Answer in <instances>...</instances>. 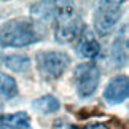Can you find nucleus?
Wrapping results in <instances>:
<instances>
[{"label":"nucleus","mask_w":129,"mask_h":129,"mask_svg":"<svg viewBox=\"0 0 129 129\" xmlns=\"http://www.w3.org/2000/svg\"><path fill=\"white\" fill-rule=\"evenodd\" d=\"M0 129H30V116L26 112L0 115Z\"/></svg>","instance_id":"9"},{"label":"nucleus","mask_w":129,"mask_h":129,"mask_svg":"<svg viewBox=\"0 0 129 129\" xmlns=\"http://www.w3.org/2000/svg\"><path fill=\"white\" fill-rule=\"evenodd\" d=\"M16 94H18L16 80H14L11 75H8V73L0 72V97L10 101V99H13Z\"/></svg>","instance_id":"12"},{"label":"nucleus","mask_w":129,"mask_h":129,"mask_svg":"<svg viewBox=\"0 0 129 129\" xmlns=\"http://www.w3.org/2000/svg\"><path fill=\"white\" fill-rule=\"evenodd\" d=\"M110 56H112V61L115 66H124L127 62V38L126 35H120L118 38H115L112 43V48H110Z\"/></svg>","instance_id":"10"},{"label":"nucleus","mask_w":129,"mask_h":129,"mask_svg":"<svg viewBox=\"0 0 129 129\" xmlns=\"http://www.w3.org/2000/svg\"><path fill=\"white\" fill-rule=\"evenodd\" d=\"M54 129H73V127L69 126V124H66V123H59V127L54 126Z\"/></svg>","instance_id":"15"},{"label":"nucleus","mask_w":129,"mask_h":129,"mask_svg":"<svg viewBox=\"0 0 129 129\" xmlns=\"http://www.w3.org/2000/svg\"><path fill=\"white\" fill-rule=\"evenodd\" d=\"M5 66L14 72H26L30 67V59L26 54H10L5 57Z\"/></svg>","instance_id":"13"},{"label":"nucleus","mask_w":129,"mask_h":129,"mask_svg":"<svg viewBox=\"0 0 129 129\" xmlns=\"http://www.w3.org/2000/svg\"><path fill=\"white\" fill-rule=\"evenodd\" d=\"M129 94V80L127 75H116L113 77L108 85L104 89V99L105 102H108L110 105H116L121 104L127 99Z\"/></svg>","instance_id":"7"},{"label":"nucleus","mask_w":129,"mask_h":129,"mask_svg":"<svg viewBox=\"0 0 129 129\" xmlns=\"http://www.w3.org/2000/svg\"><path fill=\"white\" fill-rule=\"evenodd\" d=\"M59 107H61V102H59L57 97L54 96H42L35 99V101H32V108L38 113H42V115H49V113H54L59 110Z\"/></svg>","instance_id":"11"},{"label":"nucleus","mask_w":129,"mask_h":129,"mask_svg":"<svg viewBox=\"0 0 129 129\" xmlns=\"http://www.w3.org/2000/svg\"><path fill=\"white\" fill-rule=\"evenodd\" d=\"M42 38V30L32 19H10L0 26V46L24 48Z\"/></svg>","instance_id":"1"},{"label":"nucleus","mask_w":129,"mask_h":129,"mask_svg":"<svg viewBox=\"0 0 129 129\" xmlns=\"http://www.w3.org/2000/svg\"><path fill=\"white\" fill-rule=\"evenodd\" d=\"M30 14L38 21L59 22L75 14L72 2H37L30 5Z\"/></svg>","instance_id":"5"},{"label":"nucleus","mask_w":129,"mask_h":129,"mask_svg":"<svg viewBox=\"0 0 129 129\" xmlns=\"http://www.w3.org/2000/svg\"><path fill=\"white\" fill-rule=\"evenodd\" d=\"M123 14V2L104 0L99 2L94 11V29L99 35H107L120 21Z\"/></svg>","instance_id":"3"},{"label":"nucleus","mask_w":129,"mask_h":129,"mask_svg":"<svg viewBox=\"0 0 129 129\" xmlns=\"http://www.w3.org/2000/svg\"><path fill=\"white\" fill-rule=\"evenodd\" d=\"M77 53L81 57H88V59H94L99 56L101 53V45L94 38V35L89 30H85L80 37V42L77 45Z\"/></svg>","instance_id":"8"},{"label":"nucleus","mask_w":129,"mask_h":129,"mask_svg":"<svg viewBox=\"0 0 129 129\" xmlns=\"http://www.w3.org/2000/svg\"><path fill=\"white\" fill-rule=\"evenodd\" d=\"M83 129H108V126L105 124V123H101V121H92V123L85 124Z\"/></svg>","instance_id":"14"},{"label":"nucleus","mask_w":129,"mask_h":129,"mask_svg":"<svg viewBox=\"0 0 129 129\" xmlns=\"http://www.w3.org/2000/svg\"><path fill=\"white\" fill-rule=\"evenodd\" d=\"M99 80H101V72L94 62L78 64L73 70V83L80 97L92 96L99 86Z\"/></svg>","instance_id":"4"},{"label":"nucleus","mask_w":129,"mask_h":129,"mask_svg":"<svg viewBox=\"0 0 129 129\" xmlns=\"http://www.w3.org/2000/svg\"><path fill=\"white\" fill-rule=\"evenodd\" d=\"M85 22L81 21L77 14H73L70 18H66L62 21L56 22V30H54V38L59 43H72L77 38L81 37V34L85 32Z\"/></svg>","instance_id":"6"},{"label":"nucleus","mask_w":129,"mask_h":129,"mask_svg":"<svg viewBox=\"0 0 129 129\" xmlns=\"http://www.w3.org/2000/svg\"><path fill=\"white\" fill-rule=\"evenodd\" d=\"M37 69L45 80H57L64 75V72L70 66V57L67 53L57 51V49H48V51L37 53Z\"/></svg>","instance_id":"2"}]
</instances>
